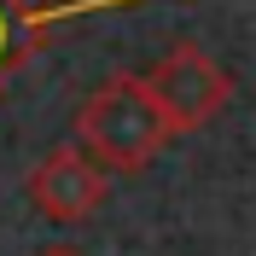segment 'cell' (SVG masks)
Listing matches in <instances>:
<instances>
[{
	"label": "cell",
	"mask_w": 256,
	"mask_h": 256,
	"mask_svg": "<svg viewBox=\"0 0 256 256\" xmlns=\"http://www.w3.org/2000/svg\"><path fill=\"white\" fill-rule=\"evenodd\" d=\"M76 140L94 152L111 175H140L163 158V146L175 140V128L163 116L158 94L146 88V76L116 70L82 99L76 111Z\"/></svg>",
	"instance_id": "6da1fadb"
},
{
	"label": "cell",
	"mask_w": 256,
	"mask_h": 256,
	"mask_svg": "<svg viewBox=\"0 0 256 256\" xmlns=\"http://www.w3.org/2000/svg\"><path fill=\"white\" fill-rule=\"evenodd\" d=\"M146 88L158 94L163 116L175 134H198L210 128L216 116L227 111V99H233V76L222 70V58H210V47L198 41H175V47H163L146 70Z\"/></svg>",
	"instance_id": "7a4b0ae2"
},
{
	"label": "cell",
	"mask_w": 256,
	"mask_h": 256,
	"mask_svg": "<svg viewBox=\"0 0 256 256\" xmlns=\"http://www.w3.org/2000/svg\"><path fill=\"white\" fill-rule=\"evenodd\" d=\"M24 192H30V204L41 210L47 222L82 227V222H94L99 210H105V198H111V169H105L82 140L76 146H52L47 158L30 169Z\"/></svg>",
	"instance_id": "3957f363"
},
{
	"label": "cell",
	"mask_w": 256,
	"mask_h": 256,
	"mask_svg": "<svg viewBox=\"0 0 256 256\" xmlns=\"http://www.w3.org/2000/svg\"><path fill=\"white\" fill-rule=\"evenodd\" d=\"M41 52V30H35V12L24 0H0V99L12 88V76Z\"/></svg>",
	"instance_id": "277c9868"
},
{
	"label": "cell",
	"mask_w": 256,
	"mask_h": 256,
	"mask_svg": "<svg viewBox=\"0 0 256 256\" xmlns=\"http://www.w3.org/2000/svg\"><path fill=\"white\" fill-rule=\"evenodd\" d=\"M35 256H82L76 244H47V250H35Z\"/></svg>",
	"instance_id": "5b68a950"
}]
</instances>
